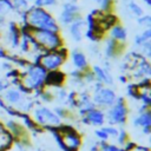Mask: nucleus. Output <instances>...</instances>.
Returning a JSON list of instances; mask_svg holds the SVG:
<instances>
[{
	"instance_id": "23",
	"label": "nucleus",
	"mask_w": 151,
	"mask_h": 151,
	"mask_svg": "<svg viewBox=\"0 0 151 151\" xmlns=\"http://www.w3.org/2000/svg\"><path fill=\"white\" fill-rule=\"evenodd\" d=\"M12 4V7L14 9V12L20 13L24 11H27L29 7V2L27 0H9Z\"/></svg>"
},
{
	"instance_id": "28",
	"label": "nucleus",
	"mask_w": 151,
	"mask_h": 151,
	"mask_svg": "<svg viewBox=\"0 0 151 151\" xmlns=\"http://www.w3.org/2000/svg\"><path fill=\"white\" fill-rule=\"evenodd\" d=\"M137 24L144 28H151V17L149 14H143L137 18Z\"/></svg>"
},
{
	"instance_id": "14",
	"label": "nucleus",
	"mask_w": 151,
	"mask_h": 151,
	"mask_svg": "<svg viewBox=\"0 0 151 151\" xmlns=\"http://www.w3.org/2000/svg\"><path fill=\"white\" fill-rule=\"evenodd\" d=\"M96 105L92 101V98L90 96V93L87 91H83L78 94V99H77V110L79 112V114L83 117L86 112H88L90 110L94 109Z\"/></svg>"
},
{
	"instance_id": "21",
	"label": "nucleus",
	"mask_w": 151,
	"mask_h": 151,
	"mask_svg": "<svg viewBox=\"0 0 151 151\" xmlns=\"http://www.w3.org/2000/svg\"><path fill=\"white\" fill-rule=\"evenodd\" d=\"M127 9H129V12H130L133 17H136V18H138V17H140V15L144 14V9L142 8V6H140L138 2L133 1V0H130V1L127 2Z\"/></svg>"
},
{
	"instance_id": "7",
	"label": "nucleus",
	"mask_w": 151,
	"mask_h": 151,
	"mask_svg": "<svg viewBox=\"0 0 151 151\" xmlns=\"http://www.w3.org/2000/svg\"><path fill=\"white\" fill-rule=\"evenodd\" d=\"M129 114V109L125 103V99L123 97H117L116 103L107 109L105 112L106 120L110 125H123L126 123Z\"/></svg>"
},
{
	"instance_id": "11",
	"label": "nucleus",
	"mask_w": 151,
	"mask_h": 151,
	"mask_svg": "<svg viewBox=\"0 0 151 151\" xmlns=\"http://www.w3.org/2000/svg\"><path fill=\"white\" fill-rule=\"evenodd\" d=\"M105 120H106L105 111L99 107H94L90 110L81 117V122L84 124H88L92 126H103Z\"/></svg>"
},
{
	"instance_id": "33",
	"label": "nucleus",
	"mask_w": 151,
	"mask_h": 151,
	"mask_svg": "<svg viewBox=\"0 0 151 151\" xmlns=\"http://www.w3.org/2000/svg\"><path fill=\"white\" fill-rule=\"evenodd\" d=\"M8 87H9V83H7V81L0 79V93H2V92H4L6 88H8Z\"/></svg>"
},
{
	"instance_id": "20",
	"label": "nucleus",
	"mask_w": 151,
	"mask_h": 151,
	"mask_svg": "<svg viewBox=\"0 0 151 151\" xmlns=\"http://www.w3.org/2000/svg\"><path fill=\"white\" fill-rule=\"evenodd\" d=\"M149 40H151V28H145L144 31H142L140 33H138L134 37L133 44H134V46L139 47L140 45H143L144 42H146Z\"/></svg>"
},
{
	"instance_id": "16",
	"label": "nucleus",
	"mask_w": 151,
	"mask_h": 151,
	"mask_svg": "<svg viewBox=\"0 0 151 151\" xmlns=\"http://www.w3.org/2000/svg\"><path fill=\"white\" fill-rule=\"evenodd\" d=\"M91 71L93 72L96 81H98V83H100V84H103L105 86L112 85L113 78H112V76H111L109 70H106L105 67H103L100 65H93L91 67Z\"/></svg>"
},
{
	"instance_id": "26",
	"label": "nucleus",
	"mask_w": 151,
	"mask_h": 151,
	"mask_svg": "<svg viewBox=\"0 0 151 151\" xmlns=\"http://www.w3.org/2000/svg\"><path fill=\"white\" fill-rule=\"evenodd\" d=\"M99 9L104 13H110L113 8L114 5V0H99Z\"/></svg>"
},
{
	"instance_id": "31",
	"label": "nucleus",
	"mask_w": 151,
	"mask_h": 151,
	"mask_svg": "<svg viewBox=\"0 0 151 151\" xmlns=\"http://www.w3.org/2000/svg\"><path fill=\"white\" fill-rule=\"evenodd\" d=\"M106 133H107V136L109 137H113V138H116L117 137V134H118V127H116L114 125H107V126H100Z\"/></svg>"
},
{
	"instance_id": "15",
	"label": "nucleus",
	"mask_w": 151,
	"mask_h": 151,
	"mask_svg": "<svg viewBox=\"0 0 151 151\" xmlns=\"http://www.w3.org/2000/svg\"><path fill=\"white\" fill-rule=\"evenodd\" d=\"M66 80V74L60 71H48L45 78V87H60Z\"/></svg>"
},
{
	"instance_id": "27",
	"label": "nucleus",
	"mask_w": 151,
	"mask_h": 151,
	"mask_svg": "<svg viewBox=\"0 0 151 151\" xmlns=\"http://www.w3.org/2000/svg\"><path fill=\"white\" fill-rule=\"evenodd\" d=\"M99 151H125L123 147H119L118 145L110 144L107 142H100L99 143Z\"/></svg>"
},
{
	"instance_id": "5",
	"label": "nucleus",
	"mask_w": 151,
	"mask_h": 151,
	"mask_svg": "<svg viewBox=\"0 0 151 151\" xmlns=\"http://www.w3.org/2000/svg\"><path fill=\"white\" fill-rule=\"evenodd\" d=\"M32 119L39 125L41 129H50V127H58L60 126L61 119L54 113V111L44 105H35L32 109Z\"/></svg>"
},
{
	"instance_id": "12",
	"label": "nucleus",
	"mask_w": 151,
	"mask_h": 151,
	"mask_svg": "<svg viewBox=\"0 0 151 151\" xmlns=\"http://www.w3.org/2000/svg\"><path fill=\"white\" fill-rule=\"evenodd\" d=\"M132 125L134 127H140L144 134H150L151 133V111L147 110L138 113L136 117H133Z\"/></svg>"
},
{
	"instance_id": "39",
	"label": "nucleus",
	"mask_w": 151,
	"mask_h": 151,
	"mask_svg": "<svg viewBox=\"0 0 151 151\" xmlns=\"http://www.w3.org/2000/svg\"><path fill=\"white\" fill-rule=\"evenodd\" d=\"M93 1H97V2H98V1H99V0H93Z\"/></svg>"
},
{
	"instance_id": "2",
	"label": "nucleus",
	"mask_w": 151,
	"mask_h": 151,
	"mask_svg": "<svg viewBox=\"0 0 151 151\" xmlns=\"http://www.w3.org/2000/svg\"><path fill=\"white\" fill-rule=\"evenodd\" d=\"M47 71L37 63H29L22 72H20V84L31 93L45 87V78Z\"/></svg>"
},
{
	"instance_id": "38",
	"label": "nucleus",
	"mask_w": 151,
	"mask_h": 151,
	"mask_svg": "<svg viewBox=\"0 0 151 151\" xmlns=\"http://www.w3.org/2000/svg\"><path fill=\"white\" fill-rule=\"evenodd\" d=\"M27 1H28V2H31V1H33V0H27Z\"/></svg>"
},
{
	"instance_id": "34",
	"label": "nucleus",
	"mask_w": 151,
	"mask_h": 151,
	"mask_svg": "<svg viewBox=\"0 0 151 151\" xmlns=\"http://www.w3.org/2000/svg\"><path fill=\"white\" fill-rule=\"evenodd\" d=\"M131 151H150L147 146H140V145H136Z\"/></svg>"
},
{
	"instance_id": "8",
	"label": "nucleus",
	"mask_w": 151,
	"mask_h": 151,
	"mask_svg": "<svg viewBox=\"0 0 151 151\" xmlns=\"http://www.w3.org/2000/svg\"><path fill=\"white\" fill-rule=\"evenodd\" d=\"M58 131L60 133L61 143L65 147V151H78L81 146V136L79 132L70 126V125H60L58 126Z\"/></svg>"
},
{
	"instance_id": "19",
	"label": "nucleus",
	"mask_w": 151,
	"mask_h": 151,
	"mask_svg": "<svg viewBox=\"0 0 151 151\" xmlns=\"http://www.w3.org/2000/svg\"><path fill=\"white\" fill-rule=\"evenodd\" d=\"M109 38L118 41V42H125L127 39V31L124 26L116 24L109 28Z\"/></svg>"
},
{
	"instance_id": "4",
	"label": "nucleus",
	"mask_w": 151,
	"mask_h": 151,
	"mask_svg": "<svg viewBox=\"0 0 151 151\" xmlns=\"http://www.w3.org/2000/svg\"><path fill=\"white\" fill-rule=\"evenodd\" d=\"M31 34L38 45L45 51H54L64 46L63 38L59 32H52L46 29H33L31 28Z\"/></svg>"
},
{
	"instance_id": "13",
	"label": "nucleus",
	"mask_w": 151,
	"mask_h": 151,
	"mask_svg": "<svg viewBox=\"0 0 151 151\" xmlns=\"http://www.w3.org/2000/svg\"><path fill=\"white\" fill-rule=\"evenodd\" d=\"M124 51V42H118L111 38H107L105 40V47H104V54L107 60L114 59L119 57Z\"/></svg>"
},
{
	"instance_id": "3",
	"label": "nucleus",
	"mask_w": 151,
	"mask_h": 151,
	"mask_svg": "<svg viewBox=\"0 0 151 151\" xmlns=\"http://www.w3.org/2000/svg\"><path fill=\"white\" fill-rule=\"evenodd\" d=\"M66 59H67V48H65L63 46L58 50L47 51L41 54L34 55L33 63L39 64L41 67H44L48 72V71L60 70V67L64 65Z\"/></svg>"
},
{
	"instance_id": "30",
	"label": "nucleus",
	"mask_w": 151,
	"mask_h": 151,
	"mask_svg": "<svg viewBox=\"0 0 151 151\" xmlns=\"http://www.w3.org/2000/svg\"><path fill=\"white\" fill-rule=\"evenodd\" d=\"M116 138H117V143H118L120 146H123V145L129 140V134H127L126 130L120 129V130H118V134H117Z\"/></svg>"
},
{
	"instance_id": "1",
	"label": "nucleus",
	"mask_w": 151,
	"mask_h": 151,
	"mask_svg": "<svg viewBox=\"0 0 151 151\" xmlns=\"http://www.w3.org/2000/svg\"><path fill=\"white\" fill-rule=\"evenodd\" d=\"M25 24L33 29H46L52 32H60V26L53 14L41 7L29 6L26 11ZM22 25V24H21Z\"/></svg>"
},
{
	"instance_id": "36",
	"label": "nucleus",
	"mask_w": 151,
	"mask_h": 151,
	"mask_svg": "<svg viewBox=\"0 0 151 151\" xmlns=\"http://www.w3.org/2000/svg\"><path fill=\"white\" fill-rule=\"evenodd\" d=\"M90 151H99V144H98V145H93Z\"/></svg>"
},
{
	"instance_id": "29",
	"label": "nucleus",
	"mask_w": 151,
	"mask_h": 151,
	"mask_svg": "<svg viewBox=\"0 0 151 151\" xmlns=\"http://www.w3.org/2000/svg\"><path fill=\"white\" fill-rule=\"evenodd\" d=\"M53 111H54V113L60 118V119H67L68 117H70V111L71 110H68V109H66L65 106H55L54 109H53Z\"/></svg>"
},
{
	"instance_id": "24",
	"label": "nucleus",
	"mask_w": 151,
	"mask_h": 151,
	"mask_svg": "<svg viewBox=\"0 0 151 151\" xmlns=\"http://www.w3.org/2000/svg\"><path fill=\"white\" fill-rule=\"evenodd\" d=\"M77 99H78V93L76 91L67 92V97L65 100V104L67 105L68 110H74L77 109Z\"/></svg>"
},
{
	"instance_id": "37",
	"label": "nucleus",
	"mask_w": 151,
	"mask_h": 151,
	"mask_svg": "<svg viewBox=\"0 0 151 151\" xmlns=\"http://www.w3.org/2000/svg\"><path fill=\"white\" fill-rule=\"evenodd\" d=\"M147 6H151V0H143Z\"/></svg>"
},
{
	"instance_id": "25",
	"label": "nucleus",
	"mask_w": 151,
	"mask_h": 151,
	"mask_svg": "<svg viewBox=\"0 0 151 151\" xmlns=\"http://www.w3.org/2000/svg\"><path fill=\"white\" fill-rule=\"evenodd\" d=\"M33 6L41 7V8H53L58 5V0H33Z\"/></svg>"
},
{
	"instance_id": "9",
	"label": "nucleus",
	"mask_w": 151,
	"mask_h": 151,
	"mask_svg": "<svg viewBox=\"0 0 151 151\" xmlns=\"http://www.w3.org/2000/svg\"><path fill=\"white\" fill-rule=\"evenodd\" d=\"M79 15V5L77 1H64L58 15V24L59 26H68Z\"/></svg>"
},
{
	"instance_id": "22",
	"label": "nucleus",
	"mask_w": 151,
	"mask_h": 151,
	"mask_svg": "<svg viewBox=\"0 0 151 151\" xmlns=\"http://www.w3.org/2000/svg\"><path fill=\"white\" fill-rule=\"evenodd\" d=\"M14 9L9 0H0V18H6L8 14L13 13Z\"/></svg>"
},
{
	"instance_id": "18",
	"label": "nucleus",
	"mask_w": 151,
	"mask_h": 151,
	"mask_svg": "<svg viewBox=\"0 0 151 151\" xmlns=\"http://www.w3.org/2000/svg\"><path fill=\"white\" fill-rule=\"evenodd\" d=\"M20 25H18L15 21L8 22V31H7V40L12 48L19 47L20 42Z\"/></svg>"
},
{
	"instance_id": "17",
	"label": "nucleus",
	"mask_w": 151,
	"mask_h": 151,
	"mask_svg": "<svg viewBox=\"0 0 151 151\" xmlns=\"http://www.w3.org/2000/svg\"><path fill=\"white\" fill-rule=\"evenodd\" d=\"M71 61H72V65H73V67L76 70L85 71V70L88 68V61H87V58H86L85 53L81 52L78 48L72 50V52H71Z\"/></svg>"
},
{
	"instance_id": "10",
	"label": "nucleus",
	"mask_w": 151,
	"mask_h": 151,
	"mask_svg": "<svg viewBox=\"0 0 151 151\" xmlns=\"http://www.w3.org/2000/svg\"><path fill=\"white\" fill-rule=\"evenodd\" d=\"M67 27H68V34L71 39L76 42H80L84 38V33L86 29V20L81 15H79Z\"/></svg>"
},
{
	"instance_id": "32",
	"label": "nucleus",
	"mask_w": 151,
	"mask_h": 151,
	"mask_svg": "<svg viewBox=\"0 0 151 151\" xmlns=\"http://www.w3.org/2000/svg\"><path fill=\"white\" fill-rule=\"evenodd\" d=\"M94 134H96V137L100 140V142H107L109 139H110V137L107 136V133L100 127V129H97L96 131H94Z\"/></svg>"
},
{
	"instance_id": "35",
	"label": "nucleus",
	"mask_w": 151,
	"mask_h": 151,
	"mask_svg": "<svg viewBox=\"0 0 151 151\" xmlns=\"http://www.w3.org/2000/svg\"><path fill=\"white\" fill-rule=\"evenodd\" d=\"M119 80H120V83H126L127 81V78H126V76H120L119 77Z\"/></svg>"
},
{
	"instance_id": "6",
	"label": "nucleus",
	"mask_w": 151,
	"mask_h": 151,
	"mask_svg": "<svg viewBox=\"0 0 151 151\" xmlns=\"http://www.w3.org/2000/svg\"><path fill=\"white\" fill-rule=\"evenodd\" d=\"M93 84H94V87H93V93L91 98L96 107L104 110V109H109L110 106H112L117 99L116 92L111 87L105 86L98 81H94Z\"/></svg>"
}]
</instances>
